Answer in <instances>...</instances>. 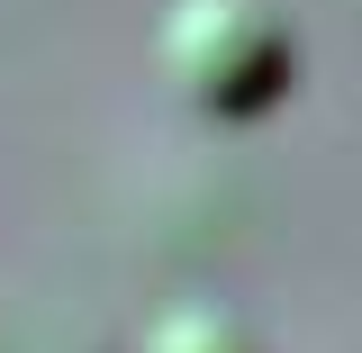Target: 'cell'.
<instances>
[{
    "label": "cell",
    "instance_id": "obj_1",
    "mask_svg": "<svg viewBox=\"0 0 362 353\" xmlns=\"http://www.w3.org/2000/svg\"><path fill=\"white\" fill-rule=\"evenodd\" d=\"M154 73L190 118H263L299 82V28L281 0H173L154 18Z\"/></svg>",
    "mask_w": 362,
    "mask_h": 353
},
{
    "label": "cell",
    "instance_id": "obj_2",
    "mask_svg": "<svg viewBox=\"0 0 362 353\" xmlns=\"http://www.w3.org/2000/svg\"><path fill=\"white\" fill-rule=\"evenodd\" d=\"M118 353H263V345H254V326L235 308H218V299H163L154 317L127 326Z\"/></svg>",
    "mask_w": 362,
    "mask_h": 353
}]
</instances>
